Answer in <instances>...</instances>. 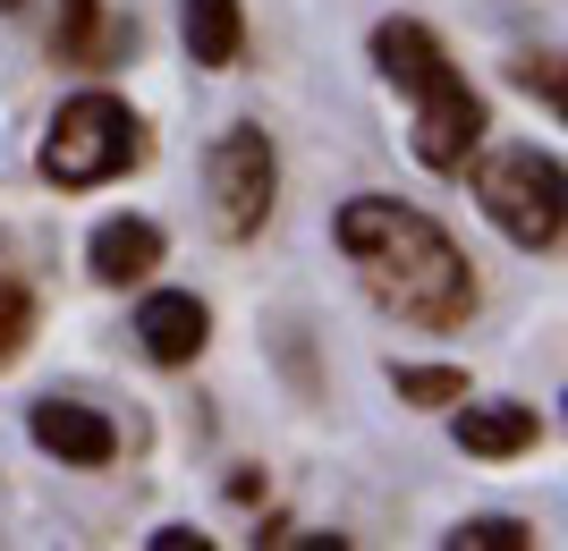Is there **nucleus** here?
<instances>
[{
	"instance_id": "obj_1",
	"label": "nucleus",
	"mask_w": 568,
	"mask_h": 551,
	"mask_svg": "<svg viewBox=\"0 0 568 551\" xmlns=\"http://www.w3.org/2000/svg\"><path fill=\"white\" fill-rule=\"evenodd\" d=\"M332 229L382 314H399L416 331H467L475 323V306H484L475 264L458 255V238L433 213H416L399 195H348Z\"/></svg>"
},
{
	"instance_id": "obj_2",
	"label": "nucleus",
	"mask_w": 568,
	"mask_h": 551,
	"mask_svg": "<svg viewBox=\"0 0 568 551\" xmlns=\"http://www.w3.org/2000/svg\"><path fill=\"white\" fill-rule=\"evenodd\" d=\"M374 60H382V76L416 102V127H407L416 162L442 170V178H458L493 120H484V94L458 76V60L442 51V34H433L425 18H382L374 25Z\"/></svg>"
},
{
	"instance_id": "obj_3",
	"label": "nucleus",
	"mask_w": 568,
	"mask_h": 551,
	"mask_svg": "<svg viewBox=\"0 0 568 551\" xmlns=\"http://www.w3.org/2000/svg\"><path fill=\"white\" fill-rule=\"evenodd\" d=\"M144 153H153V136H144V120L119 94H77V102H60L51 136L34 144V170H43L60 195H85V187L128 178Z\"/></svg>"
},
{
	"instance_id": "obj_4",
	"label": "nucleus",
	"mask_w": 568,
	"mask_h": 551,
	"mask_svg": "<svg viewBox=\"0 0 568 551\" xmlns=\"http://www.w3.org/2000/svg\"><path fill=\"white\" fill-rule=\"evenodd\" d=\"M475 162V204L493 213V229L526 255H551L568 229V178L551 153L535 144H493V153H467Z\"/></svg>"
},
{
	"instance_id": "obj_5",
	"label": "nucleus",
	"mask_w": 568,
	"mask_h": 551,
	"mask_svg": "<svg viewBox=\"0 0 568 551\" xmlns=\"http://www.w3.org/2000/svg\"><path fill=\"white\" fill-rule=\"evenodd\" d=\"M204 178H213V229L221 238H255L272 221V204H281V153H272L263 127H230L213 144Z\"/></svg>"
},
{
	"instance_id": "obj_6",
	"label": "nucleus",
	"mask_w": 568,
	"mask_h": 551,
	"mask_svg": "<svg viewBox=\"0 0 568 551\" xmlns=\"http://www.w3.org/2000/svg\"><path fill=\"white\" fill-rule=\"evenodd\" d=\"M26 432H34V450H51L60 467H111L119 458V425L102 408H85V399H34Z\"/></svg>"
},
{
	"instance_id": "obj_7",
	"label": "nucleus",
	"mask_w": 568,
	"mask_h": 551,
	"mask_svg": "<svg viewBox=\"0 0 568 551\" xmlns=\"http://www.w3.org/2000/svg\"><path fill=\"white\" fill-rule=\"evenodd\" d=\"M204 339H213V314H204L195 288H153V297L136 306V348L153 365H195Z\"/></svg>"
},
{
	"instance_id": "obj_8",
	"label": "nucleus",
	"mask_w": 568,
	"mask_h": 551,
	"mask_svg": "<svg viewBox=\"0 0 568 551\" xmlns=\"http://www.w3.org/2000/svg\"><path fill=\"white\" fill-rule=\"evenodd\" d=\"M544 441V416L526 399H467L458 408V450L467 458H526Z\"/></svg>"
},
{
	"instance_id": "obj_9",
	"label": "nucleus",
	"mask_w": 568,
	"mask_h": 551,
	"mask_svg": "<svg viewBox=\"0 0 568 551\" xmlns=\"http://www.w3.org/2000/svg\"><path fill=\"white\" fill-rule=\"evenodd\" d=\"M85 264H94L102 288L153 280V264H162V229H153L144 213H119V221H102L94 238H85Z\"/></svg>"
},
{
	"instance_id": "obj_10",
	"label": "nucleus",
	"mask_w": 568,
	"mask_h": 551,
	"mask_svg": "<svg viewBox=\"0 0 568 551\" xmlns=\"http://www.w3.org/2000/svg\"><path fill=\"white\" fill-rule=\"evenodd\" d=\"M179 34H187L195 69H237L246 60V9L237 0H179Z\"/></svg>"
},
{
	"instance_id": "obj_11",
	"label": "nucleus",
	"mask_w": 568,
	"mask_h": 551,
	"mask_svg": "<svg viewBox=\"0 0 568 551\" xmlns=\"http://www.w3.org/2000/svg\"><path fill=\"white\" fill-rule=\"evenodd\" d=\"M51 60H69V69H111V60H119V25L102 18V0H60Z\"/></svg>"
},
{
	"instance_id": "obj_12",
	"label": "nucleus",
	"mask_w": 568,
	"mask_h": 551,
	"mask_svg": "<svg viewBox=\"0 0 568 551\" xmlns=\"http://www.w3.org/2000/svg\"><path fill=\"white\" fill-rule=\"evenodd\" d=\"M390 390H399L407 408H458V399H467V374H458V365H399Z\"/></svg>"
},
{
	"instance_id": "obj_13",
	"label": "nucleus",
	"mask_w": 568,
	"mask_h": 551,
	"mask_svg": "<svg viewBox=\"0 0 568 551\" xmlns=\"http://www.w3.org/2000/svg\"><path fill=\"white\" fill-rule=\"evenodd\" d=\"M26 339H34V288L18 272H0V365H18Z\"/></svg>"
},
{
	"instance_id": "obj_14",
	"label": "nucleus",
	"mask_w": 568,
	"mask_h": 551,
	"mask_svg": "<svg viewBox=\"0 0 568 551\" xmlns=\"http://www.w3.org/2000/svg\"><path fill=\"white\" fill-rule=\"evenodd\" d=\"M450 543L458 551H526V543H535V527H518V518H458Z\"/></svg>"
},
{
	"instance_id": "obj_15",
	"label": "nucleus",
	"mask_w": 568,
	"mask_h": 551,
	"mask_svg": "<svg viewBox=\"0 0 568 551\" xmlns=\"http://www.w3.org/2000/svg\"><path fill=\"white\" fill-rule=\"evenodd\" d=\"M518 85H535V94L560 111V69H551V51H526V60H518Z\"/></svg>"
},
{
	"instance_id": "obj_16",
	"label": "nucleus",
	"mask_w": 568,
	"mask_h": 551,
	"mask_svg": "<svg viewBox=\"0 0 568 551\" xmlns=\"http://www.w3.org/2000/svg\"><path fill=\"white\" fill-rule=\"evenodd\" d=\"M0 9H18V0H0Z\"/></svg>"
}]
</instances>
